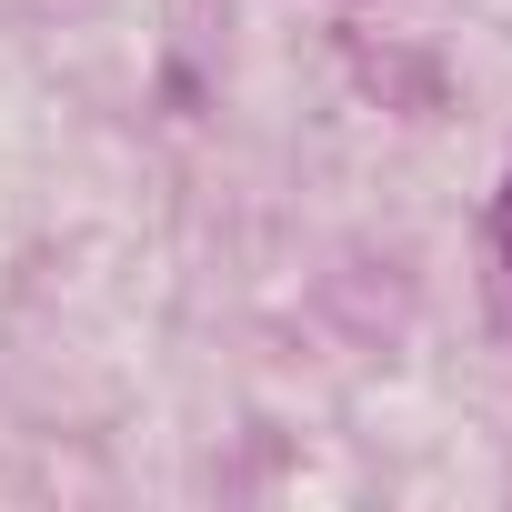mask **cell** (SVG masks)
<instances>
[{"label": "cell", "mask_w": 512, "mask_h": 512, "mask_svg": "<svg viewBox=\"0 0 512 512\" xmlns=\"http://www.w3.org/2000/svg\"><path fill=\"white\" fill-rule=\"evenodd\" d=\"M492 262H502V292H512V181L492 191Z\"/></svg>", "instance_id": "cell-1"}]
</instances>
